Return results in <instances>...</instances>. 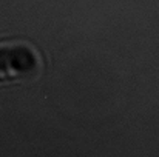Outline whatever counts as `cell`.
Returning a JSON list of instances; mask_svg holds the SVG:
<instances>
[{"instance_id":"cell-1","label":"cell","mask_w":159,"mask_h":157,"mask_svg":"<svg viewBox=\"0 0 159 157\" xmlns=\"http://www.w3.org/2000/svg\"><path fill=\"white\" fill-rule=\"evenodd\" d=\"M5 68L6 77L33 79L40 72V57L28 43H5Z\"/></svg>"},{"instance_id":"cell-2","label":"cell","mask_w":159,"mask_h":157,"mask_svg":"<svg viewBox=\"0 0 159 157\" xmlns=\"http://www.w3.org/2000/svg\"><path fill=\"white\" fill-rule=\"evenodd\" d=\"M0 77H6V71H5V43H0Z\"/></svg>"}]
</instances>
